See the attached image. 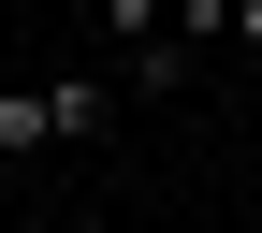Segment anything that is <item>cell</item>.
<instances>
[{
  "label": "cell",
  "instance_id": "cell-2",
  "mask_svg": "<svg viewBox=\"0 0 262 233\" xmlns=\"http://www.w3.org/2000/svg\"><path fill=\"white\" fill-rule=\"evenodd\" d=\"M88 15L131 44V73L146 88H189V44H175V0H88Z\"/></svg>",
  "mask_w": 262,
  "mask_h": 233
},
{
  "label": "cell",
  "instance_id": "cell-3",
  "mask_svg": "<svg viewBox=\"0 0 262 233\" xmlns=\"http://www.w3.org/2000/svg\"><path fill=\"white\" fill-rule=\"evenodd\" d=\"M175 44L204 58V44H248L262 58V0H175Z\"/></svg>",
  "mask_w": 262,
  "mask_h": 233
},
{
  "label": "cell",
  "instance_id": "cell-1",
  "mask_svg": "<svg viewBox=\"0 0 262 233\" xmlns=\"http://www.w3.org/2000/svg\"><path fill=\"white\" fill-rule=\"evenodd\" d=\"M117 117L102 73H44V88H0V160H44V146H88Z\"/></svg>",
  "mask_w": 262,
  "mask_h": 233
},
{
  "label": "cell",
  "instance_id": "cell-4",
  "mask_svg": "<svg viewBox=\"0 0 262 233\" xmlns=\"http://www.w3.org/2000/svg\"><path fill=\"white\" fill-rule=\"evenodd\" d=\"M0 233H102V219H0Z\"/></svg>",
  "mask_w": 262,
  "mask_h": 233
}]
</instances>
